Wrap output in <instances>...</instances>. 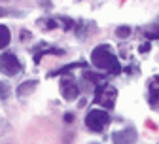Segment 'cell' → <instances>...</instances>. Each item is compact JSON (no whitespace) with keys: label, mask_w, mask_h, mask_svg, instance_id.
<instances>
[{"label":"cell","mask_w":159,"mask_h":144,"mask_svg":"<svg viewBox=\"0 0 159 144\" xmlns=\"http://www.w3.org/2000/svg\"><path fill=\"white\" fill-rule=\"evenodd\" d=\"M61 93H63V97L66 100H72V99L78 97V87H76V84H74L70 78H65L61 81Z\"/></svg>","instance_id":"4"},{"label":"cell","mask_w":159,"mask_h":144,"mask_svg":"<svg viewBox=\"0 0 159 144\" xmlns=\"http://www.w3.org/2000/svg\"><path fill=\"white\" fill-rule=\"evenodd\" d=\"M6 97H8V86L0 81V99H6Z\"/></svg>","instance_id":"8"},{"label":"cell","mask_w":159,"mask_h":144,"mask_svg":"<svg viewBox=\"0 0 159 144\" xmlns=\"http://www.w3.org/2000/svg\"><path fill=\"white\" fill-rule=\"evenodd\" d=\"M23 68V65L19 63V59L13 53H4L0 55V72L6 74V76H15L19 74Z\"/></svg>","instance_id":"3"},{"label":"cell","mask_w":159,"mask_h":144,"mask_svg":"<svg viewBox=\"0 0 159 144\" xmlns=\"http://www.w3.org/2000/svg\"><path fill=\"white\" fill-rule=\"evenodd\" d=\"M112 138H114V144H133L136 140V133L134 129H125V131L116 133Z\"/></svg>","instance_id":"5"},{"label":"cell","mask_w":159,"mask_h":144,"mask_svg":"<svg viewBox=\"0 0 159 144\" xmlns=\"http://www.w3.org/2000/svg\"><path fill=\"white\" fill-rule=\"evenodd\" d=\"M131 34V27H123V29H117V36H127Z\"/></svg>","instance_id":"9"},{"label":"cell","mask_w":159,"mask_h":144,"mask_svg":"<svg viewBox=\"0 0 159 144\" xmlns=\"http://www.w3.org/2000/svg\"><path fill=\"white\" fill-rule=\"evenodd\" d=\"M36 86H38V81H36V80L25 81V84H21V86H19V89H17V95H19V97L29 95V93H32V91H34V87H36Z\"/></svg>","instance_id":"6"},{"label":"cell","mask_w":159,"mask_h":144,"mask_svg":"<svg viewBox=\"0 0 159 144\" xmlns=\"http://www.w3.org/2000/svg\"><path fill=\"white\" fill-rule=\"evenodd\" d=\"M2 15H8V10H4V8H0V17Z\"/></svg>","instance_id":"10"},{"label":"cell","mask_w":159,"mask_h":144,"mask_svg":"<svg viewBox=\"0 0 159 144\" xmlns=\"http://www.w3.org/2000/svg\"><path fill=\"white\" fill-rule=\"evenodd\" d=\"M108 123H110V116L104 110H101V108L91 110L87 114V118H85V125L89 129H93V131H102Z\"/></svg>","instance_id":"2"},{"label":"cell","mask_w":159,"mask_h":144,"mask_svg":"<svg viewBox=\"0 0 159 144\" xmlns=\"http://www.w3.org/2000/svg\"><path fill=\"white\" fill-rule=\"evenodd\" d=\"M11 40V34H10V29L6 25H0V49H4Z\"/></svg>","instance_id":"7"},{"label":"cell","mask_w":159,"mask_h":144,"mask_svg":"<svg viewBox=\"0 0 159 144\" xmlns=\"http://www.w3.org/2000/svg\"><path fill=\"white\" fill-rule=\"evenodd\" d=\"M93 65L95 67H98L101 70H106V72H114V74H117L119 70H121V67H119V63H117V59L110 53V49H108V46H101V48H97L95 51H93Z\"/></svg>","instance_id":"1"}]
</instances>
